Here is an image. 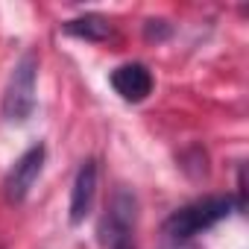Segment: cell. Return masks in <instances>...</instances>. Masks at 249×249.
Masks as SVG:
<instances>
[{"instance_id": "obj_1", "label": "cell", "mask_w": 249, "mask_h": 249, "mask_svg": "<svg viewBox=\"0 0 249 249\" xmlns=\"http://www.w3.org/2000/svg\"><path fill=\"white\" fill-rule=\"evenodd\" d=\"M231 208H234L231 196H205V199L188 202L164 220V234L167 240H194L196 234L223 223L231 214Z\"/></svg>"}, {"instance_id": "obj_2", "label": "cell", "mask_w": 249, "mask_h": 249, "mask_svg": "<svg viewBox=\"0 0 249 249\" xmlns=\"http://www.w3.org/2000/svg\"><path fill=\"white\" fill-rule=\"evenodd\" d=\"M138 199L126 188H117L100 220L103 249H138Z\"/></svg>"}, {"instance_id": "obj_3", "label": "cell", "mask_w": 249, "mask_h": 249, "mask_svg": "<svg viewBox=\"0 0 249 249\" xmlns=\"http://www.w3.org/2000/svg\"><path fill=\"white\" fill-rule=\"evenodd\" d=\"M36 82H38V59H36V53H24L9 76L6 91H3V117L9 123H24L33 117Z\"/></svg>"}, {"instance_id": "obj_4", "label": "cell", "mask_w": 249, "mask_h": 249, "mask_svg": "<svg viewBox=\"0 0 249 249\" xmlns=\"http://www.w3.org/2000/svg\"><path fill=\"white\" fill-rule=\"evenodd\" d=\"M44 156H47L44 144H33V147L12 164V170L6 173V182H3L9 202H24V199L30 196L33 185L38 182V176H41V170H44Z\"/></svg>"}, {"instance_id": "obj_5", "label": "cell", "mask_w": 249, "mask_h": 249, "mask_svg": "<svg viewBox=\"0 0 249 249\" xmlns=\"http://www.w3.org/2000/svg\"><path fill=\"white\" fill-rule=\"evenodd\" d=\"M111 88L126 103H144L153 94V73L141 62H126L111 71Z\"/></svg>"}, {"instance_id": "obj_6", "label": "cell", "mask_w": 249, "mask_h": 249, "mask_svg": "<svg viewBox=\"0 0 249 249\" xmlns=\"http://www.w3.org/2000/svg\"><path fill=\"white\" fill-rule=\"evenodd\" d=\"M94 196H97V161L88 159L76 170V179L71 188V226H79L91 214Z\"/></svg>"}, {"instance_id": "obj_7", "label": "cell", "mask_w": 249, "mask_h": 249, "mask_svg": "<svg viewBox=\"0 0 249 249\" xmlns=\"http://www.w3.org/2000/svg\"><path fill=\"white\" fill-rule=\"evenodd\" d=\"M62 30L73 38H85V41H106L111 36V24L100 15H85V18H76V21H68L62 24Z\"/></svg>"}, {"instance_id": "obj_8", "label": "cell", "mask_w": 249, "mask_h": 249, "mask_svg": "<svg viewBox=\"0 0 249 249\" xmlns=\"http://www.w3.org/2000/svg\"><path fill=\"white\" fill-rule=\"evenodd\" d=\"M164 249H199V246H194L191 240H170Z\"/></svg>"}]
</instances>
